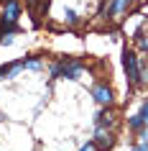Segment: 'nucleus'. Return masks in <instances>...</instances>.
<instances>
[{
    "mask_svg": "<svg viewBox=\"0 0 148 151\" xmlns=\"http://www.w3.org/2000/svg\"><path fill=\"white\" fill-rule=\"evenodd\" d=\"M123 67H125L130 87H140L143 85V74H140V64H138V56H135L133 49H125L123 51Z\"/></svg>",
    "mask_w": 148,
    "mask_h": 151,
    "instance_id": "1",
    "label": "nucleus"
},
{
    "mask_svg": "<svg viewBox=\"0 0 148 151\" xmlns=\"http://www.w3.org/2000/svg\"><path fill=\"white\" fill-rule=\"evenodd\" d=\"M82 64L77 59H64V62L51 67V77H66V80H79L82 77Z\"/></svg>",
    "mask_w": 148,
    "mask_h": 151,
    "instance_id": "2",
    "label": "nucleus"
},
{
    "mask_svg": "<svg viewBox=\"0 0 148 151\" xmlns=\"http://www.w3.org/2000/svg\"><path fill=\"white\" fill-rule=\"evenodd\" d=\"M92 143H94V149H97V151H110L115 141H112V133H107L105 128H97V133H94Z\"/></svg>",
    "mask_w": 148,
    "mask_h": 151,
    "instance_id": "3",
    "label": "nucleus"
},
{
    "mask_svg": "<svg viewBox=\"0 0 148 151\" xmlns=\"http://www.w3.org/2000/svg\"><path fill=\"white\" fill-rule=\"evenodd\" d=\"M130 3H133V0H112V5H110V10H107V13H110L107 18H117V16H123L125 10L130 8Z\"/></svg>",
    "mask_w": 148,
    "mask_h": 151,
    "instance_id": "4",
    "label": "nucleus"
},
{
    "mask_svg": "<svg viewBox=\"0 0 148 151\" xmlns=\"http://www.w3.org/2000/svg\"><path fill=\"white\" fill-rule=\"evenodd\" d=\"M94 100L100 105H110V100H112V92H110V87H105V85H97L94 87Z\"/></svg>",
    "mask_w": 148,
    "mask_h": 151,
    "instance_id": "5",
    "label": "nucleus"
},
{
    "mask_svg": "<svg viewBox=\"0 0 148 151\" xmlns=\"http://www.w3.org/2000/svg\"><path fill=\"white\" fill-rule=\"evenodd\" d=\"M23 69V62H13V64H5V67H0V80H5V77H13L16 72Z\"/></svg>",
    "mask_w": 148,
    "mask_h": 151,
    "instance_id": "6",
    "label": "nucleus"
},
{
    "mask_svg": "<svg viewBox=\"0 0 148 151\" xmlns=\"http://www.w3.org/2000/svg\"><path fill=\"white\" fill-rule=\"evenodd\" d=\"M94 123H97V128H105V126H110V123H112V115H110L107 110H100V113H97V120H94Z\"/></svg>",
    "mask_w": 148,
    "mask_h": 151,
    "instance_id": "7",
    "label": "nucleus"
},
{
    "mask_svg": "<svg viewBox=\"0 0 148 151\" xmlns=\"http://www.w3.org/2000/svg\"><path fill=\"white\" fill-rule=\"evenodd\" d=\"M39 67H41L39 59H28V62L23 59V69H39Z\"/></svg>",
    "mask_w": 148,
    "mask_h": 151,
    "instance_id": "8",
    "label": "nucleus"
},
{
    "mask_svg": "<svg viewBox=\"0 0 148 151\" xmlns=\"http://www.w3.org/2000/svg\"><path fill=\"white\" fill-rule=\"evenodd\" d=\"M140 120H143V126H148V103H143V108H140Z\"/></svg>",
    "mask_w": 148,
    "mask_h": 151,
    "instance_id": "9",
    "label": "nucleus"
},
{
    "mask_svg": "<svg viewBox=\"0 0 148 151\" xmlns=\"http://www.w3.org/2000/svg\"><path fill=\"white\" fill-rule=\"evenodd\" d=\"M64 16H66V21H69L71 26H74V23H77V21H79V18H77V13H74V10H66Z\"/></svg>",
    "mask_w": 148,
    "mask_h": 151,
    "instance_id": "10",
    "label": "nucleus"
},
{
    "mask_svg": "<svg viewBox=\"0 0 148 151\" xmlns=\"http://www.w3.org/2000/svg\"><path fill=\"white\" fill-rule=\"evenodd\" d=\"M133 151H148V141H146V138H143V143H138V146H135V149H133Z\"/></svg>",
    "mask_w": 148,
    "mask_h": 151,
    "instance_id": "11",
    "label": "nucleus"
},
{
    "mask_svg": "<svg viewBox=\"0 0 148 151\" xmlns=\"http://www.w3.org/2000/svg\"><path fill=\"white\" fill-rule=\"evenodd\" d=\"M79 151H97V149H94V143L89 141V143H87V146H82V149H79Z\"/></svg>",
    "mask_w": 148,
    "mask_h": 151,
    "instance_id": "12",
    "label": "nucleus"
}]
</instances>
